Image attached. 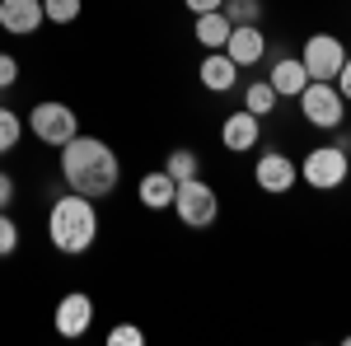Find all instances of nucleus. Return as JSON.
<instances>
[{
	"mask_svg": "<svg viewBox=\"0 0 351 346\" xmlns=\"http://www.w3.org/2000/svg\"><path fill=\"white\" fill-rule=\"evenodd\" d=\"M47 239H52L56 253H66V258H84L94 239H99V206H94V197H80V192H61L52 201V211H47Z\"/></svg>",
	"mask_w": 351,
	"mask_h": 346,
	"instance_id": "obj_2",
	"label": "nucleus"
},
{
	"mask_svg": "<svg viewBox=\"0 0 351 346\" xmlns=\"http://www.w3.org/2000/svg\"><path fill=\"white\" fill-rule=\"evenodd\" d=\"M84 10V0H43V14H47V24H75Z\"/></svg>",
	"mask_w": 351,
	"mask_h": 346,
	"instance_id": "obj_21",
	"label": "nucleus"
},
{
	"mask_svg": "<svg viewBox=\"0 0 351 346\" xmlns=\"http://www.w3.org/2000/svg\"><path fill=\"white\" fill-rule=\"evenodd\" d=\"M14 253H19V225L10 211H0V258H14Z\"/></svg>",
	"mask_w": 351,
	"mask_h": 346,
	"instance_id": "obj_22",
	"label": "nucleus"
},
{
	"mask_svg": "<svg viewBox=\"0 0 351 346\" xmlns=\"http://www.w3.org/2000/svg\"><path fill=\"white\" fill-rule=\"evenodd\" d=\"M230 19H225V10H211V14H197V24H192V38L206 47V52H216L225 47V38H230Z\"/></svg>",
	"mask_w": 351,
	"mask_h": 346,
	"instance_id": "obj_16",
	"label": "nucleus"
},
{
	"mask_svg": "<svg viewBox=\"0 0 351 346\" xmlns=\"http://www.w3.org/2000/svg\"><path fill=\"white\" fill-rule=\"evenodd\" d=\"M14 192H19V183L0 169V211H10V206H14Z\"/></svg>",
	"mask_w": 351,
	"mask_h": 346,
	"instance_id": "obj_25",
	"label": "nucleus"
},
{
	"mask_svg": "<svg viewBox=\"0 0 351 346\" xmlns=\"http://www.w3.org/2000/svg\"><path fill=\"white\" fill-rule=\"evenodd\" d=\"M24 117H19V112H14V108H5L0 103V155H10V150H14V145H19V140H24Z\"/></svg>",
	"mask_w": 351,
	"mask_h": 346,
	"instance_id": "obj_19",
	"label": "nucleus"
},
{
	"mask_svg": "<svg viewBox=\"0 0 351 346\" xmlns=\"http://www.w3.org/2000/svg\"><path fill=\"white\" fill-rule=\"evenodd\" d=\"M89 323H94V299L84 291H71L56 299V314H52V328L61 337H84L89 332Z\"/></svg>",
	"mask_w": 351,
	"mask_h": 346,
	"instance_id": "obj_9",
	"label": "nucleus"
},
{
	"mask_svg": "<svg viewBox=\"0 0 351 346\" xmlns=\"http://www.w3.org/2000/svg\"><path fill=\"white\" fill-rule=\"evenodd\" d=\"M276 103H281V94H276L267 80L243 84V108H248L253 117H271V112H276Z\"/></svg>",
	"mask_w": 351,
	"mask_h": 346,
	"instance_id": "obj_17",
	"label": "nucleus"
},
{
	"mask_svg": "<svg viewBox=\"0 0 351 346\" xmlns=\"http://www.w3.org/2000/svg\"><path fill=\"white\" fill-rule=\"evenodd\" d=\"M19 84V61L10 52H0V89H14Z\"/></svg>",
	"mask_w": 351,
	"mask_h": 346,
	"instance_id": "obj_24",
	"label": "nucleus"
},
{
	"mask_svg": "<svg viewBox=\"0 0 351 346\" xmlns=\"http://www.w3.org/2000/svg\"><path fill=\"white\" fill-rule=\"evenodd\" d=\"M342 61H347V42L337 33H309L300 47V66L309 80H337Z\"/></svg>",
	"mask_w": 351,
	"mask_h": 346,
	"instance_id": "obj_7",
	"label": "nucleus"
},
{
	"mask_svg": "<svg viewBox=\"0 0 351 346\" xmlns=\"http://www.w3.org/2000/svg\"><path fill=\"white\" fill-rule=\"evenodd\" d=\"M173 192H178V183H173L164 169H155V173H145V178L136 183V201H141L145 211H169V206H173Z\"/></svg>",
	"mask_w": 351,
	"mask_h": 346,
	"instance_id": "obj_15",
	"label": "nucleus"
},
{
	"mask_svg": "<svg viewBox=\"0 0 351 346\" xmlns=\"http://www.w3.org/2000/svg\"><path fill=\"white\" fill-rule=\"evenodd\" d=\"M300 178L314 187V192H337V187L351 178L347 145H314V150L300 160Z\"/></svg>",
	"mask_w": 351,
	"mask_h": 346,
	"instance_id": "obj_5",
	"label": "nucleus"
},
{
	"mask_svg": "<svg viewBox=\"0 0 351 346\" xmlns=\"http://www.w3.org/2000/svg\"><path fill=\"white\" fill-rule=\"evenodd\" d=\"M258 140H263V117H253L248 108L230 112V117L220 122V145H225L230 155H248V150H258Z\"/></svg>",
	"mask_w": 351,
	"mask_h": 346,
	"instance_id": "obj_11",
	"label": "nucleus"
},
{
	"mask_svg": "<svg viewBox=\"0 0 351 346\" xmlns=\"http://www.w3.org/2000/svg\"><path fill=\"white\" fill-rule=\"evenodd\" d=\"M24 127L38 136L43 145L61 150V145H66L71 136H80V117H75V108L61 103V99H43V103H33V112H28Z\"/></svg>",
	"mask_w": 351,
	"mask_h": 346,
	"instance_id": "obj_4",
	"label": "nucleus"
},
{
	"mask_svg": "<svg viewBox=\"0 0 351 346\" xmlns=\"http://www.w3.org/2000/svg\"><path fill=\"white\" fill-rule=\"evenodd\" d=\"M267 52H271V47H267V38H263V24H234V28H230V38H225V56H230L239 71L258 66Z\"/></svg>",
	"mask_w": 351,
	"mask_h": 346,
	"instance_id": "obj_10",
	"label": "nucleus"
},
{
	"mask_svg": "<svg viewBox=\"0 0 351 346\" xmlns=\"http://www.w3.org/2000/svg\"><path fill=\"white\" fill-rule=\"evenodd\" d=\"M253 183L263 192H271V197H286L300 183V164L291 155H281V150H263V160L253 164Z\"/></svg>",
	"mask_w": 351,
	"mask_h": 346,
	"instance_id": "obj_8",
	"label": "nucleus"
},
{
	"mask_svg": "<svg viewBox=\"0 0 351 346\" xmlns=\"http://www.w3.org/2000/svg\"><path fill=\"white\" fill-rule=\"evenodd\" d=\"M61 178L71 192H80V197H94V201H104L117 192L122 183V160H117V150H112L108 140H99V136H71L61 150Z\"/></svg>",
	"mask_w": 351,
	"mask_h": 346,
	"instance_id": "obj_1",
	"label": "nucleus"
},
{
	"mask_svg": "<svg viewBox=\"0 0 351 346\" xmlns=\"http://www.w3.org/2000/svg\"><path fill=\"white\" fill-rule=\"evenodd\" d=\"M197 169H202L197 150H169V160H164V173H169L173 183H188V178H197Z\"/></svg>",
	"mask_w": 351,
	"mask_h": 346,
	"instance_id": "obj_18",
	"label": "nucleus"
},
{
	"mask_svg": "<svg viewBox=\"0 0 351 346\" xmlns=\"http://www.w3.org/2000/svg\"><path fill=\"white\" fill-rule=\"evenodd\" d=\"M300 117L314 132H337V127H347V99L337 94L332 80H309L300 89Z\"/></svg>",
	"mask_w": 351,
	"mask_h": 346,
	"instance_id": "obj_3",
	"label": "nucleus"
},
{
	"mask_svg": "<svg viewBox=\"0 0 351 346\" xmlns=\"http://www.w3.org/2000/svg\"><path fill=\"white\" fill-rule=\"evenodd\" d=\"M145 342V332L136 328V323H117V328H108V346H141Z\"/></svg>",
	"mask_w": 351,
	"mask_h": 346,
	"instance_id": "obj_23",
	"label": "nucleus"
},
{
	"mask_svg": "<svg viewBox=\"0 0 351 346\" xmlns=\"http://www.w3.org/2000/svg\"><path fill=\"white\" fill-rule=\"evenodd\" d=\"M347 145H351V122H347Z\"/></svg>",
	"mask_w": 351,
	"mask_h": 346,
	"instance_id": "obj_28",
	"label": "nucleus"
},
{
	"mask_svg": "<svg viewBox=\"0 0 351 346\" xmlns=\"http://www.w3.org/2000/svg\"><path fill=\"white\" fill-rule=\"evenodd\" d=\"M169 211L178 215L188 230H206V225H216V215H220V197H216V187H211V183L188 178V183H178Z\"/></svg>",
	"mask_w": 351,
	"mask_h": 346,
	"instance_id": "obj_6",
	"label": "nucleus"
},
{
	"mask_svg": "<svg viewBox=\"0 0 351 346\" xmlns=\"http://www.w3.org/2000/svg\"><path fill=\"white\" fill-rule=\"evenodd\" d=\"M332 84H337V94L351 103V47H347V61H342V71H337V80H332Z\"/></svg>",
	"mask_w": 351,
	"mask_h": 346,
	"instance_id": "obj_26",
	"label": "nucleus"
},
{
	"mask_svg": "<svg viewBox=\"0 0 351 346\" xmlns=\"http://www.w3.org/2000/svg\"><path fill=\"white\" fill-rule=\"evenodd\" d=\"M188 5V14H211V10H220L225 0H183Z\"/></svg>",
	"mask_w": 351,
	"mask_h": 346,
	"instance_id": "obj_27",
	"label": "nucleus"
},
{
	"mask_svg": "<svg viewBox=\"0 0 351 346\" xmlns=\"http://www.w3.org/2000/svg\"><path fill=\"white\" fill-rule=\"evenodd\" d=\"M43 24H47L43 0H0V28L10 38H33Z\"/></svg>",
	"mask_w": 351,
	"mask_h": 346,
	"instance_id": "obj_12",
	"label": "nucleus"
},
{
	"mask_svg": "<svg viewBox=\"0 0 351 346\" xmlns=\"http://www.w3.org/2000/svg\"><path fill=\"white\" fill-rule=\"evenodd\" d=\"M267 84L281 94V99H300V89L309 84L300 56H286V52H267Z\"/></svg>",
	"mask_w": 351,
	"mask_h": 346,
	"instance_id": "obj_13",
	"label": "nucleus"
},
{
	"mask_svg": "<svg viewBox=\"0 0 351 346\" xmlns=\"http://www.w3.org/2000/svg\"><path fill=\"white\" fill-rule=\"evenodd\" d=\"M197 80H202V89H211V94H234L239 89V66L225 56V47H216V52L202 56Z\"/></svg>",
	"mask_w": 351,
	"mask_h": 346,
	"instance_id": "obj_14",
	"label": "nucleus"
},
{
	"mask_svg": "<svg viewBox=\"0 0 351 346\" xmlns=\"http://www.w3.org/2000/svg\"><path fill=\"white\" fill-rule=\"evenodd\" d=\"M220 10H225V19H230V24H263V14H267V5H263V0H225Z\"/></svg>",
	"mask_w": 351,
	"mask_h": 346,
	"instance_id": "obj_20",
	"label": "nucleus"
}]
</instances>
